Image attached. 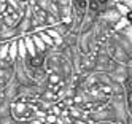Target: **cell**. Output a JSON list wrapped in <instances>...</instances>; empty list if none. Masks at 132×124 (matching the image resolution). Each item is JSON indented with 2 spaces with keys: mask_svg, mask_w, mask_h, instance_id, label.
Segmentation results:
<instances>
[{
  "mask_svg": "<svg viewBox=\"0 0 132 124\" xmlns=\"http://www.w3.org/2000/svg\"><path fill=\"white\" fill-rule=\"evenodd\" d=\"M105 48H107V51H108V54L111 56V59H113V61L121 62V64H126V65L130 64V56H129L127 51L124 49V46L119 43V40L116 38L115 32H113V34L108 37Z\"/></svg>",
  "mask_w": 132,
  "mask_h": 124,
  "instance_id": "cell-1",
  "label": "cell"
},
{
  "mask_svg": "<svg viewBox=\"0 0 132 124\" xmlns=\"http://www.w3.org/2000/svg\"><path fill=\"white\" fill-rule=\"evenodd\" d=\"M11 116L14 119L29 121L34 116H37V110L30 102H26L22 99H14L11 100Z\"/></svg>",
  "mask_w": 132,
  "mask_h": 124,
  "instance_id": "cell-2",
  "label": "cell"
},
{
  "mask_svg": "<svg viewBox=\"0 0 132 124\" xmlns=\"http://www.w3.org/2000/svg\"><path fill=\"white\" fill-rule=\"evenodd\" d=\"M108 75L111 76L115 81H119L122 83L126 78H127V65L126 64H121V62H116V61H113L111 67L108 69Z\"/></svg>",
  "mask_w": 132,
  "mask_h": 124,
  "instance_id": "cell-3",
  "label": "cell"
},
{
  "mask_svg": "<svg viewBox=\"0 0 132 124\" xmlns=\"http://www.w3.org/2000/svg\"><path fill=\"white\" fill-rule=\"evenodd\" d=\"M10 42V40H8ZM8 42H2L0 43V67H8L13 65L10 54H8Z\"/></svg>",
  "mask_w": 132,
  "mask_h": 124,
  "instance_id": "cell-4",
  "label": "cell"
},
{
  "mask_svg": "<svg viewBox=\"0 0 132 124\" xmlns=\"http://www.w3.org/2000/svg\"><path fill=\"white\" fill-rule=\"evenodd\" d=\"M30 37H32V40L35 43V48H37V51H38V53H43V54H48L50 53V48L45 45V42L40 38V35L37 34V32H32Z\"/></svg>",
  "mask_w": 132,
  "mask_h": 124,
  "instance_id": "cell-5",
  "label": "cell"
},
{
  "mask_svg": "<svg viewBox=\"0 0 132 124\" xmlns=\"http://www.w3.org/2000/svg\"><path fill=\"white\" fill-rule=\"evenodd\" d=\"M8 54H10L11 62L14 64V61L18 59V37L8 42Z\"/></svg>",
  "mask_w": 132,
  "mask_h": 124,
  "instance_id": "cell-6",
  "label": "cell"
},
{
  "mask_svg": "<svg viewBox=\"0 0 132 124\" xmlns=\"http://www.w3.org/2000/svg\"><path fill=\"white\" fill-rule=\"evenodd\" d=\"M27 57V48H26V42H24V37H18V59H26Z\"/></svg>",
  "mask_w": 132,
  "mask_h": 124,
  "instance_id": "cell-7",
  "label": "cell"
},
{
  "mask_svg": "<svg viewBox=\"0 0 132 124\" xmlns=\"http://www.w3.org/2000/svg\"><path fill=\"white\" fill-rule=\"evenodd\" d=\"M13 124H29V121H21V119H14Z\"/></svg>",
  "mask_w": 132,
  "mask_h": 124,
  "instance_id": "cell-8",
  "label": "cell"
},
{
  "mask_svg": "<svg viewBox=\"0 0 132 124\" xmlns=\"http://www.w3.org/2000/svg\"><path fill=\"white\" fill-rule=\"evenodd\" d=\"M3 27H5V24H3V19H2V16H0V32L3 30Z\"/></svg>",
  "mask_w": 132,
  "mask_h": 124,
  "instance_id": "cell-9",
  "label": "cell"
},
{
  "mask_svg": "<svg viewBox=\"0 0 132 124\" xmlns=\"http://www.w3.org/2000/svg\"><path fill=\"white\" fill-rule=\"evenodd\" d=\"M0 43H2V40H0Z\"/></svg>",
  "mask_w": 132,
  "mask_h": 124,
  "instance_id": "cell-10",
  "label": "cell"
},
{
  "mask_svg": "<svg viewBox=\"0 0 132 124\" xmlns=\"http://www.w3.org/2000/svg\"><path fill=\"white\" fill-rule=\"evenodd\" d=\"M0 92H2V91H0Z\"/></svg>",
  "mask_w": 132,
  "mask_h": 124,
  "instance_id": "cell-11",
  "label": "cell"
}]
</instances>
